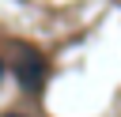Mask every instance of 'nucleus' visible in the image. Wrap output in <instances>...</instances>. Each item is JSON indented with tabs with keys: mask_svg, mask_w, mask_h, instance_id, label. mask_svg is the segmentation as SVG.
Returning <instances> with one entry per match:
<instances>
[{
	"mask_svg": "<svg viewBox=\"0 0 121 117\" xmlns=\"http://www.w3.org/2000/svg\"><path fill=\"white\" fill-rule=\"evenodd\" d=\"M15 75H19V83H23L26 91H38L42 79H45V60H42L34 49H23V53H19V64H15Z\"/></svg>",
	"mask_w": 121,
	"mask_h": 117,
	"instance_id": "obj_1",
	"label": "nucleus"
},
{
	"mask_svg": "<svg viewBox=\"0 0 121 117\" xmlns=\"http://www.w3.org/2000/svg\"><path fill=\"white\" fill-rule=\"evenodd\" d=\"M4 117H19V113H4Z\"/></svg>",
	"mask_w": 121,
	"mask_h": 117,
	"instance_id": "obj_2",
	"label": "nucleus"
},
{
	"mask_svg": "<svg viewBox=\"0 0 121 117\" xmlns=\"http://www.w3.org/2000/svg\"><path fill=\"white\" fill-rule=\"evenodd\" d=\"M0 75H4V60H0Z\"/></svg>",
	"mask_w": 121,
	"mask_h": 117,
	"instance_id": "obj_3",
	"label": "nucleus"
}]
</instances>
